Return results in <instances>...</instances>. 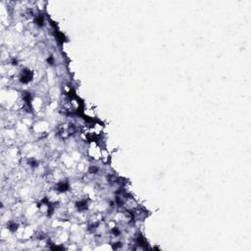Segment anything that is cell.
<instances>
[{"mask_svg":"<svg viewBox=\"0 0 251 251\" xmlns=\"http://www.w3.org/2000/svg\"><path fill=\"white\" fill-rule=\"evenodd\" d=\"M32 80V73L30 70H24L20 77V82L22 84H28Z\"/></svg>","mask_w":251,"mask_h":251,"instance_id":"6da1fadb","label":"cell"},{"mask_svg":"<svg viewBox=\"0 0 251 251\" xmlns=\"http://www.w3.org/2000/svg\"><path fill=\"white\" fill-rule=\"evenodd\" d=\"M69 188H70V185L66 182H59V184H57V185H56V187H55V189L58 191V192H66V191L69 190Z\"/></svg>","mask_w":251,"mask_h":251,"instance_id":"7a4b0ae2","label":"cell"},{"mask_svg":"<svg viewBox=\"0 0 251 251\" xmlns=\"http://www.w3.org/2000/svg\"><path fill=\"white\" fill-rule=\"evenodd\" d=\"M87 206H88V204H87V201L86 199L80 200V201L76 203V207H77L78 211H86L87 209Z\"/></svg>","mask_w":251,"mask_h":251,"instance_id":"3957f363","label":"cell"},{"mask_svg":"<svg viewBox=\"0 0 251 251\" xmlns=\"http://www.w3.org/2000/svg\"><path fill=\"white\" fill-rule=\"evenodd\" d=\"M34 22H36V24L38 27H42L43 24H44V18H43L42 15H38L36 17V19H34Z\"/></svg>","mask_w":251,"mask_h":251,"instance_id":"277c9868","label":"cell"},{"mask_svg":"<svg viewBox=\"0 0 251 251\" xmlns=\"http://www.w3.org/2000/svg\"><path fill=\"white\" fill-rule=\"evenodd\" d=\"M7 227H8V230L11 231V232H12V233L16 232L17 229H18V225H17L15 222H10V223H9V225H8Z\"/></svg>","mask_w":251,"mask_h":251,"instance_id":"5b68a950","label":"cell"},{"mask_svg":"<svg viewBox=\"0 0 251 251\" xmlns=\"http://www.w3.org/2000/svg\"><path fill=\"white\" fill-rule=\"evenodd\" d=\"M97 171H98V168L97 167H95V166H91V167L89 168V170H88V173H90V174H96Z\"/></svg>","mask_w":251,"mask_h":251,"instance_id":"8992f818","label":"cell"}]
</instances>
